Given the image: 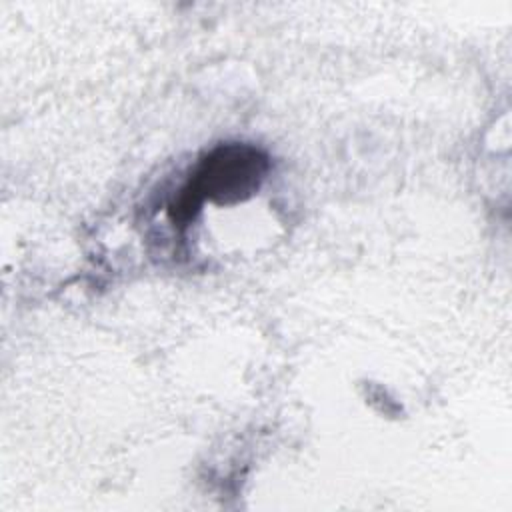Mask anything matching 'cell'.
Masks as SVG:
<instances>
[{
	"label": "cell",
	"mask_w": 512,
	"mask_h": 512,
	"mask_svg": "<svg viewBox=\"0 0 512 512\" xmlns=\"http://www.w3.org/2000/svg\"><path fill=\"white\" fill-rule=\"evenodd\" d=\"M266 168L268 162L256 148L234 144L214 150L182 190L172 212L174 222L188 220L198 210L202 198L232 202L252 194L264 178Z\"/></svg>",
	"instance_id": "6da1fadb"
}]
</instances>
